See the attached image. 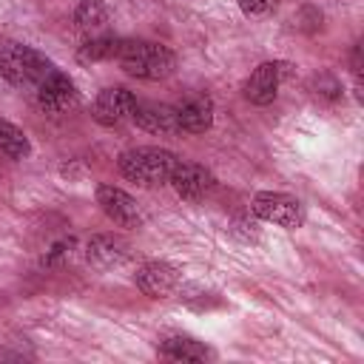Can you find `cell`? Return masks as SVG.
<instances>
[{"label": "cell", "instance_id": "cell-6", "mask_svg": "<svg viewBox=\"0 0 364 364\" xmlns=\"http://www.w3.org/2000/svg\"><path fill=\"white\" fill-rule=\"evenodd\" d=\"M168 185L173 188V193L185 202H202L205 196H210V191L216 188V176L199 165V162H185L179 159L171 171V179Z\"/></svg>", "mask_w": 364, "mask_h": 364}, {"label": "cell", "instance_id": "cell-16", "mask_svg": "<svg viewBox=\"0 0 364 364\" xmlns=\"http://www.w3.org/2000/svg\"><path fill=\"white\" fill-rule=\"evenodd\" d=\"M119 46H122V40H119V37H111V34L88 37V40H82V46L77 48V60H80L82 65H88V63H102V60H117Z\"/></svg>", "mask_w": 364, "mask_h": 364}, {"label": "cell", "instance_id": "cell-5", "mask_svg": "<svg viewBox=\"0 0 364 364\" xmlns=\"http://www.w3.org/2000/svg\"><path fill=\"white\" fill-rule=\"evenodd\" d=\"M37 105L40 111L51 114V117H63L68 111H74L80 105V91L74 85V80L68 74H63L60 68H54L37 88H34Z\"/></svg>", "mask_w": 364, "mask_h": 364}, {"label": "cell", "instance_id": "cell-2", "mask_svg": "<svg viewBox=\"0 0 364 364\" xmlns=\"http://www.w3.org/2000/svg\"><path fill=\"white\" fill-rule=\"evenodd\" d=\"M117 63L122 65L125 74H131L136 80L156 82V80H165L173 74L176 54L168 46L154 43V40H122Z\"/></svg>", "mask_w": 364, "mask_h": 364}, {"label": "cell", "instance_id": "cell-13", "mask_svg": "<svg viewBox=\"0 0 364 364\" xmlns=\"http://www.w3.org/2000/svg\"><path fill=\"white\" fill-rule=\"evenodd\" d=\"M176 119H179V131L205 134L213 125V100L208 94L188 97L185 102L176 105Z\"/></svg>", "mask_w": 364, "mask_h": 364}, {"label": "cell", "instance_id": "cell-12", "mask_svg": "<svg viewBox=\"0 0 364 364\" xmlns=\"http://www.w3.org/2000/svg\"><path fill=\"white\" fill-rule=\"evenodd\" d=\"M131 122H136V128H142L148 134H176L179 131L176 105H165V102H136Z\"/></svg>", "mask_w": 364, "mask_h": 364}, {"label": "cell", "instance_id": "cell-18", "mask_svg": "<svg viewBox=\"0 0 364 364\" xmlns=\"http://www.w3.org/2000/svg\"><path fill=\"white\" fill-rule=\"evenodd\" d=\"M236 3H239V9H242L245 14L259 17V14H267V11L273 9L276 0H236Z\"/></svg>", "mask_w": 364, "mask_h": 364}, {"label": "cell", "instance_id": "cell-7", "mask_svg": "<svg viewBox=\"0 0 364 364\" xmlns=\"http://www.w3.org/2000/svg\"><path fill=\"white\" fill-rule=\"evenodd\" d=\"M136 102L139 100L128 88L114 85V88H105V91L97 94V100L91 105V117L105 128H117L122 122H131V117L136 111Z\"/></svg>", "mask_w": 364, "mask_h": 364}, {"label": "cell", "instance_id": "cell-10", "mask_svg": "<svg viewBox=\"0 0 364 364\" xmlns=\"http://www.w3.org/2000/svg\"><path fill=\"white\" fill-rule=\"evenodd\" d=\"M85 259L100 270H114L131 259V245L117 233H97L85 245Z\"/></svg>", "mask_w": 364, "mask_h": 364}, {"label": "cell", "instance_id": "cell-14", "mask_svg": "<svg viewBox=\"0 0 364 364\" xmlns=\"http://www.w3.org/2000/svg\"><path fill=\"white\" fill-rule=\"evenodd\" d=\"M159 355L171 358V361H205V358H213V353L193 336H182V333H173V336H165L159 341Z\"/></svg>", "mask_w": 364, "mask_h": 364}, {"label": "cell", "instance_id": "cell-11", "mask_svg": "<svg viewBox=\"0 0 364 364\" xmlns=\"http://www.w3.org/2000/svg\"><path fill=\"white\" fill-rule=\"evenodd\" d=\"M284 80V65L282 63H262L253 68V74L245 82V97L253 105H270L279 94V85Z\"/></svg>", "mask_w": 364, "mask_h": 364}, {"label": "cell", "instance_id": "cell-1", "mask_svg": "<svg viewBox=\"0 0 364 364\" xmlns=\"http://www.w3.org/2000/svg\"><path fill=\"white\" fill-rule=\"evenodd\" d=\"M51 71L54 63L37 48L17 40H0V80H6L9 85L37 88Z\"/></svg>", "mask_w": 364, "mask_h": 364}, {"label": "cell", "instance_id": "cell-8", "mask_svg": "<svg viewBox=\"0 0 364 364\" xmlns=\"http://www.w3.org/2000/svg\"><path fill=\"white\" fill-rule=\"evenodd\" d=\"M97 205L100 210L119 228H139L142 225V210L131 193L114 185H97Z\"/></svg>", "mask_w": 364, "mask_h": 364}, {"label": "cell", "instance_id": "cell-4", "mask_svg": "<svg viewBox=\"0 0 364 364\" xmlns=\"http://www.w3.org/2000/svg\"><path fill=\"white\" fill-rule=\"evenodd\" d=\"M250 210L262 222H270V225H279V228H287V230H296L304 222L301 202L290 193H282V191H259L250 202Z\"/></svg>", "mask_w": 364, "mask_h": 364}, {"label": "cell", "instance_id": "cell-3", "mask_svg": "<svg viewBox=\"0 0 364 364\" xmlns=\"http://www.w3.org/2000/svg\"><path fill=\"white\" fill-rule=\"evenodd\" d=\"M179 162V156L168 148H156V145H139V148H128L119 154L117 165L119 173L142 188H156V185H168L173 165Z\"/></svg>", "mask_w": 364, "mask_h": 364}, {"label": "cell", "instance_id": "cell-17", "mask_svg": "<svg viewBox=\"0 0 364 364\" xmlns=\"http://www.w3.org/2000/svg\"><path fill=\"white\" fill-rule=\"evenodd\" d=\"M0 154H6L9 159H26L31 154V142L26 131L9 119H0Z\"/></svg>", "mask_w": 364, "mask_h": 364}, {"label": "cell", "instance_id": "cell-9", "mask_svg": "<svg viewBox=\"0 0 364 364\" xmlns=\"http://www.w3.org/2000/svg\"><path fill=\"white\" fill-rule=\"evenodd\" d=\"M134 282L148 299H165L179 287L182 273L171 262H145V264L136 267Z\"/></svg>", "mask_w": 364, "mask_h": 364}, {"label": "cell", "instance_id": "cell-15", "mask_svg": "<svg viewBox=\"0 0 364 364\" xmlns=\"http://www.w3.org/2000/svg\"><path fill=\"white\" fill-rule=\"evenodd\" d=\"M108 20H111V11H108V6L102 0H82L74 9V28L82 34V40L105 34Z\"/></svg>", "mask_w": 364, "mask_h": 364}]
</instances>
